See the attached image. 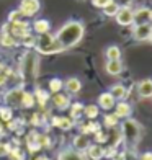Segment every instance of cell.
I'll return each instance as SVG.
<instances>
[{"label": "cell", "instance_id": "1", "mask_svg": "<svg viewBox=\"0 0 152 160\" xmlns=\"http://www.w3.org/2000/svg\"><path fill=\"white\" fill-rule=\"evenodd\" d=\"M54 36H56V39L61 42L64 51H66V49L77 46L79 42L82 41V38L85 36V26H84L82 21H79V20H70L67 23H64L59 30L54 33Z\"/></svg>", "mask_w": 152, "mask_h": 160}, {"label": "cell", "instance_id": "2", "mask_svg": "<svg viewBox=\"0 0 152 160\" xmlns=\"http://www.w3.org/2000/svg\"><path fill=\"white\" fill-rule=\"evenodd\" d=\"M39 65H41V59L39 54L34 49H26L21 54L20 59V70L18 74L21 75L23 82H34L39 75Z\"/></svg>", "mask_w": 152, "mask_h": 160}, {"label": "cell", "instance_id": "3", "mask_svg": "<svg viewBox=\"0 0 152 160\" xmlns=\"http://www.w3.org/2000/svg\"><path fill=\"white\" fill-rule=\"evenodd\" d=\"M119 134H121L123 142H124L128 147L136 149L137 144L142 139V126H141V122L136 121L134 118L123 119L121 124H119Z\"/></svg>", "mask_w": 152, "mask_h": 160}, {"label": "cell", "instance_id": "4", "mask_svg": "<svg viewBox=\"0 0 152 160\" xmlns=\"http://www.w3.org/2000/svg\"><path fill=\"white\" fill-rule=\"evenodd\" d=\"M34 51L38 52L39 56H51V54H59L64 51V48L61 46V42L56 39V36L53 33H48V34H41L38 36L36 39V48Z\"/></svg>", "mask_w": 152, "mask_h": 160}, {"label": "cell", "instance_id": "5", "mask_svg": "<svg viewBox=\"0 0 152 160\" xmlns=\"http://www.w3.org/2000/svg\"><path fill=\"white\" fill-rule=\"evenodd\" d=\"M2 33H10L12 36H15L18 41H21L31 33V23H28L26 20H21V21H7V23L2 26Z\"/></svg>", "mask_w": 152, "mask_h": 160}, {"label": "cell", "instance_id": "6", "mask_svg": "<svg viewBox=\"0 0 152 160\" xmlns=\"http://www.w3.org/2000/svg\"><path fill=\"white\" fill-rule=\"evenodd\" d=\"M25 88L23 87H12L7 92L2 93V103L10 108H21V97H23Z\"/></svg>", "mask_w": 152, "mask_h": 160}, {"label": "cell", "instance_id": "7", "mask_svg": "<svg viewBox=\"0 0 152 160\" xmlns=\"http://www.w3.org/2000/svg\"><path fill=\"white\" fill-rule=\"evenodd\" d=\"M18 10L23 13L25 18H34L41 10V2L39 0H20Z\"/></svg>", "mask_w": 152, "mask_h": 160}, {"label": "cell", "instance_id": "8", "mask_svg": "<svg viewBox=\"0 0 152 160\" xmlns=\"http://www.w3.org/2000/svg\"><path fill=\"white\" fill-rule=\"evenodd\" d=\"M114 20H116V23L119 26H133L134 25V10H133V7H119Z\"/></svg>", "mask_w": 152, "mask_h": 160}, {"label": "cell", "instance_id": "9", "mask_svg": "<svg viewBox=\"0 0 152 160\" xmlns=\"http://www.w3.org/2000/svg\"><path fill=\"white\" fill-rule=\"evenodd\" d=\"M51 105H53L57 111H66L69 110V106L72 103V97L67 95V93L64 92H59V93H54V95H51Z\"/></svg>", "mask_w": 152, "mask_h": 160}, {"label": "cell", "instance_id": "10", "mask_svg": "<svg viewBox=\"0 0 152 160\" xmlns=\"http://www.w3.org/2000/svg\"><path fill=\"white\" fill-rule=\"evenodd\" d=\"M152 36V23L133 25V38L136 41H149Z\"/></svg>", "mask_w": 152, "mask_h": 160}, {"label": "cell", "instance_id": "11", "mask_svg": "<svg viewBox=\"0 0 152 160\" xmlns=\"http://www.w3.org/2000/svg\"><path fill=\"white\" fill-rule=\"evenodd\" d=\"M97 105H98V108H100L101 111L108 113V111L114 110V105H116V98H114L110 92H101L100 95H98V98H97Z\"/></svg>", "mask_w": 152, "mask_h": 160}, {"label": "cell", "instance_id": "12", "mask_svg": "<svg viewBox=\"0 0 152 160\" xmlns=\"http://www.w3.org/2000/svg\"><path fill=\"white\" fill-rule=\"evenodd\" d=\"M51 124L57 129H61V131H70L75 126V121L72 119L70 116L59 114V116H53V118H51Z\"/></svg>", "mask_w": 152, "mask_h": 160}, {"label": "cell", "instance_id": "13", "mask_svg": "<svg viewBox=\"0 0 152 160\" xmlns=\"http://www.w3.org/2000/svg\"><path fill=\"white\" fill-rule=\"evenodd\" d=\"M113 113L116 114L119 119H128V118H131V114H133V105H131V103H128L126 100L116 101Z\"/></svg>", "mask_w": 152, "mask_h": 160}, {"label": "cell", "instance_id": "14", "mask_svg": "<svg viewBox=\"0 0 152 160\" xmlns=\"http://www.w3.org/2000/svg\"><path fill=\"white\" fill-rule=\"evenodd\" d=\"M57 160H89L84 152H79L72 147H66L57 154Z\"/></svg>", "mask_w": 152, "mask_h": 160}, {"label": "cell", "instance_id": "15", "mask_svg": "<svg viewBox=\"0 0 152 160\" xmlns=\"http://www.w3.org/2000/svg\"><path fill=\"white\" fill-rule=\"evenodd\" d=\"M90 144H92L90 136H85V134H82V132H79V134H75L74 137H72L70 147L75 149V150H79V152H85L87 147H89Z\"/></svg>", "mask_w": 152, "mask_h": 160}, {"label": "cell", "instance_id": "16", "mask_svg": "<svg viewBox=\"0 0 152 160\" xmlns=\"http://www.w3.org/2000/svg\"><path fill=\"white\" fill-rule=\"evenodd\" d=\"M84 154L87 155L89 160H101V158H105V147L101 144L93 142L87 147V150L84 152Z\"/></svg>", "mask_w": 152, "mask_h": 160}, {"label": "cell", "instance_id": "17", "mask_svg": "<svg viewBox=\"0 0 152 160\" xmlns=\"http://www.w3.org/2000/svg\"><path fill=\"white\" fill-rule=\"evenodd\" d=\"M64 90H66L67 95L74 97V95H79L82 90V82L80 78L77 77H69L67 80H64Z\"/></svg>", "mask_w": 152, "mask_h": 160}, {"label": "cell", "instance_id": "18", "mask_svg": "<svg viewBox=\"0 0 152 160\" xmlns=\"http://www.w3.org/2000/svg\"><path fill=\"white\" fill-rule=\"evenodd\" d=\"M31 31L36 36L51 33V23H49V20H46V18H36L33 23H31Z\"/></svg>", "mask_w": 152, "mask_h": 160}, {"label": "cell", "instance_id": "19", "mask_svg": "<svg viewBox=\"0 0 152 160\" xmlns=\"http://www.w3.org/2000/svg\"><path fill=\"white\" fill-rule=\"evenodd\" d=\"M136 92L141 98H152V78H142L136 85Z\"/></svg>", "mask_w": 152, "mask_h": 160}, {"label": "cell", "instance_id": "20", "mask_svg": "<svg viewBox=\"0 0 152 160\" xmlns=\"http://www.w3.org/2000/svg\"><path fill=\"white\" fill-rule=\"evenodd\" d=\"M134 10V25L150 23V8L149 7H137Z\"/></svg>", "mask_w": 152, "mask_h": 160}, {"label": "cell", "instance_id": "21", "mask_svg": "<svg viewBox=\"0 0 152 160\" xmlns=\"http://www.w3.org/2000/svg\"><path fill=\"white\" fill-rule=\"evenodd\" d=\"M33 95H34V100H36V105L44 110L46 105L49 103V100H51V93L48 90H44V88H41V87H36Z\"/></svg>", "mask_w": 152, "mask_h": 160}, {"label": "cell", "instance_id": "22", "mask_svg": "<svg viewBox=\"0 0 152 160\" xmlns=\"http://www.w3.org/2000/svg\"><path fill=\"white\" fill-rule=\"evenodd\" d=\"M98 129H101V124L97 122V119H93V121L87 119V122H80L79 124V132H82L85 136H93Z\"/></svg>", "mask_w": 152, "mask_h": 160}, {"label": "cell", "instance_id": "23", "mask_svg": "<svg viewBox=\"0 0 152 160\" xmlns=\"http://www.w3.org/2000/svg\"><path fill=\"white\" fill-rule=\"evenodd\" d=\"M111 93V95L116 98V101H123V100H126L128 95H129V90L126 88V85H123V83H114L110 87V90H108Z\"/></svg>", "mask_w": 152, "mask_h": 160}, {"label": "cell", "instance_id": "24", "mask_svg": "<svg viewBox=\"0 0 152 160\" xmlns=\"http://www.w3.org/2000/svg\"><path fill=\"white\" fill-rule=\"evenodd\" d=\"M123 69H124V65H123L121 59L119 61H106V64H105V72L108 75H113V77L119 75L123 72Z\"/></svg>", "mask_w": 152, "mask_h": 160}, {"label": "cell", "instance_id": "25", "mask_svg": "<svg viewBox=\"0 0 152 160\" xmlns=\"http://www.w3.org/2000/svg\"><path fill=\"white\" fill-rule=\"evenodd\" d=\"M84 108H85V105L80 103V101H72L70 106H69V116L77 122L84 116Z\"/></svg>", "mask_w": 152, "mask_h": 160}, {"label": "cell", "instance_id": "26", "mask_svg": "<svg viewBox=\"0 0 152 160\" xmlns=\"http://www.w3.org/2000/svg\"><path fill=\"white\" fill-rule=\"evenodd\" d=\"M0 46L5 48V49H12V48L20 46V41L15 36H12L10 33H2L0 34Z\"/></svg>", "mask_w": 152, "mask_h": 160}, {"label": "cell", "instance_id": "27", "mask_svg": "<svg viewBox=\"0 0 152 160\" xmlns=\"http://www.w3.org/2000/svg\"><path fill=\"white\" fill-rule=\"evenodd\" d=\"M119 118L114 113H111V111H108V113H105L103 114V121H101V126H105L106 129H114V128H118V124H119Z\"/></svg>", "mask_w": 152, "mask_h": 160}, {"label": "cell", "instance_id": "28", "mask_svg": "<svg viewBox=\"0 0 152 160\" xmlns=\"http://www.w3.org/2000/svg\"><path fill=\"white\" fill-rule=\"evenodd\" d=\"M121 48L116 46V44H111V46H108L105 49V57H106V61H119L121 59Z\"/></svg>", "mask_w": 152, "mask_h": 160}, {"label": "cell", "instance_id": "29", "mask_svg": "<svg viewBox=\"0 0 152 160\" xmlns=\"http://www.w3.org/2000/svg\"><path fill=\"white\" fill-rule=\"evenodd\" d=\"M100 108H98V105L97 103H90V105H85V108H84V116L89 121H93V119H97L98 116H100Z\"/></svg>", "mask_w": 152, "mask_h": 160}, {"label": "cell", "instance_id": "30", "mask_svg": "<svg viewBox=\"0 0 152 160\" xmlns=\"http://www.w3.org/2000/svg\"><path fill=\"white\" fill-rule=\"evenodd\" d=\"M64 90V80L59 78V77H53L48 82V92L51 95H54V93H59Z\"/></svg>", "mask_w": 152, "mask_h": 160}, {"label": "cell", "instance_id": "31", "mask_svg": "<svg viewBox=\"0 0 152 160\" xmlns=\"http://www.w3.org/2000/svg\"><path fill=\"white\" fill-rule=\"evenodd\" d=\"M34 105H36V100H34L33 92L25 90L23 92V97H21V108H23V110H31Z\"/></svg>", "mask_w": 152, "mask_h": 160}, {"label": "cell", "instance_id": "32", "mask_svg": "<svg viewBox=\"0 0 152 160\" xmlns=\"http://www.w3.org/2000/svg\"><path fill=\"white\" fill-rule=\"evenodd\" d=\"M13 119V108L7 106V105H0V121L7 124V122H10Z\"/></svg>", "mask_w": 152, "mask_h": 160}, {"label": "cell", "instance_id": "33", "mask_svg": "<svg viewBox=\"0 0 152 160\" xmlns=\"http://www.w3.org/2000/svg\"><path fill=\"white\" fill-rule=\"evenodd\" d=\"M12 74H13V70H12L10 67H7V65H5L3 69H0V90H2L3 87L8 85Z\"/></svg>", "mask_w": 152, "mask_h": 160}, {"label": "cell", "instance_id": "34", "mask_svg": "<svg viewBox=\"0 0 152 160\" xmlns=\"http://www.w3.org/2000/svg\"><path fill=\"white\" fill-rule=\"evenodd\" d=\"M8 160H26V152L18 145H15V147H12L8 154Z\"/></svg>", "mask_w": 152, "mask_h": 160}, {"label": "cell", "instance_id": "35", "mask_svg": "<svg viewBox=\"0 0 152 160\" xmlns=\"http://www.w3.org/2000/svg\"><path fill=\"white\" fill-rule=\"evenodd\" d=\"M118 10H119V5H118V3H114V2H110L108 5H105L103 8H101V12H103V15H105V17H111V18L116 17Z\"/></svg>", "mask_w": 152, "mask_h": 160}, {"label": "cell", "instance_id": "36", "mask_svg": "<svg viewBox=\"0 0 152 160\" xmlns=\"http://www.w3.org/2000/svg\"><path fill=\"white\" fill-rule=\"evenodd\" d=\"M36 142H38V147L39 149H49L51 145H53V141H51V137L44 132H38V139H36Z\"/></svg>", "mask_w": 152, "mask_h": 160}, {"label": "cell", "instance_id": "37", "mask_svg": "<svg viewBox=\"0 0 152 160\" xmlns=\"http://www.w3.org/2000/svg\"><path fill=\"white\" fill-rule=\"evenodd\" d=\"M36 39H38V36L33 34V33H30L28 36H25V38L20 41V44L25 46L26 49H34V48H36Z\"/></svg>", "mask_w": 152, "mask_h": 160}, {"label": "cell", "instance_id": "38", "mask_svg": "<svg viewBox=\"0 0 152 160\" xmlns=\"http://www.w3.org/2000/svg\"><path fill=\"white\" fill-rule=\"evenodd\" d=\"M108 139H110V137H108V134L105 132L103 129H98L97 132L93 134V141H95L97 144H101V145H103V144H105Z\"/></svg>", "mask_w": 152, "mask_h": 160}, {"label": "cell", "instance_id": "39", "mask_svg": "<svg viewBox=\"0 0 152 160\" xmlns=\"http://www.w3.org/2000/svg\"><path fill=\"white\" fill-rule=\"evenodd\" d=\"M13 145L10 142H5V141H0V158H7L10 154Z\"/></svg>", "mask_w": 152, "mask_h": 160}, {"label": "cell", "instance_id": "40", "mask_svg": "<svg viewBox=\"0 0 152 160\" xmlns=\"http://www.w3.org/2000/svg\"><path fill=\"white\" fill-rule=\"evenodd\" d=\"M21 20H26V18L23 17V13H21L18 8L8 13V21H21Z\"/></svg>", "mask_w": 152, "mask_h": 160}, {"label": "cell", "instance_id": "41", "mask_svg": "<svg viewBox=\"0 0 152 160\" xmlns=\"http://www.w3.org/2000/svg\"><path fill=\"white\" fill-rule=\"evenodd\" d=\"M110 2H113V0H92V5L95 7V8H100L101 10L105 5H108Z\"/></svg>", "mask_w": 152, "mask_h": 160}, {"label": "cell", "instance_id": "42", "mask_svg": "<svg viewBox=\"0 0 152 160\" xmlns=\"http://www.w3.org/2000/svg\"><path fill=\"white\" fill-rule=\"evenodd\" d=\"M41 121H43V114H41V113H33V116H31V124H33V126H39Z\"/></svg>", "mask_w": 152, "mask_h": 160}, {"label": "cell", "instance_id": "43", "mask_svg": "<svg viewBox=\"0 0 152 160\" xmlns=\"http://www.w3.org/2000/svg\"><path fill=\"white\" fill-rule=\"evenodd\" d=\"M114 3H118L119 7H131L134 3V0H113Z\"/></svg>", "mask_w": 152, "mask_h": 160}, {"label": "cell", "instance_id": "44", "mask_svg": "<svg viewBox=\"0 0 152 160\" xmlns=\"http://www.w3.org/2000/svg\"><path fill=\"white\" fill-rule=\"evenodd\" d=\"M139 160H152V152H142L139 155Z\"/></svg>", "mask_w": 152, "mask_h": 160}, {"label": "cell", "instance_id": "45", "mask_svg": "<svg viewBox=\"0 0 152 160\" xmlns=\"http://www.w3.org/2000/svg\"><path fill=\"white\" fill-rule=\"evenodd\" d=\"M3 134H5V124L0 121V136H3Z\"/></svg>", "mask_w": 152, "mask_h": 160}, {"label": "cell", "instance_id": "46", "mask_svg": "<svg viewBox=\"0 0 152 160\" xmlns=\"http://www.w3.org/2000/svg\"><path fill=\"white\" fill-rule=\"evenodd\" d=\"M34 160H51V158L46 155H38V157H34Z\"/></svg>", "mask_w": 152, "mask_h": 160}, {"label": "cell", "instance_id": "47", "mask_svg": "<svg viewBox=\"0 0 152 160\" xmlns=\"http://www.w3.org/2000/svg\"><path fill=\"white\" fill-rule=\"evenodd\" d=\"M3 67H5V64H3L2 61H0V69H3Z\"/></svg>", "mask_w": 152, "mask_h": 160}, {"label": "cell", "instance_id": "48", "mask_svg": "<svg viewBox=\"0 0 152 160\" xmlns=\"http://www.w3.org/2000/svg\"><path fill=\"white\" fill-rule=\"evenodd\" d=\"M0 105H2V90H0Z\"/></svg>", "mask_w": 152, "mask_h": 160}, {"label": "cell", "instance_id": "49", "mask_svg": "<svg viewBox=\"0 0 152 160\" xmlns=\"http://www.w3.org/2000/svg\"><path fill=\"white\" fill-rule=\"evenodd\" d=\"M150 23H152V8H150Z\"/></svg>", "mask_w": 152, "mask_h": 160}, {"label": "cell", "instance_id": "50", "mask_svg": "<svg viewBox=\"0 0 152 160\" xmlns=\"http://www.w3.org/2000/svg\"><path fill=\"white\" fill-rule=\"evenodd\" d=\"M149 41H150V44H152V36H150V39H149Z\"/></svg>", "mask_w": 152, "mask_h": 160}, {"label": "cell", "instance_id": "51", "mask_svg": "<svg viewBox=\"0 0 152 160\" xmlns=\"http://www.w3.org/2000/svg\"><path fill=\"white\" fill-rule=\"evenodd\" d=\"M0 34H2V31H0Z\"/></svg>", "mask_w": 152, "mask_h": 160}]
</instances>
